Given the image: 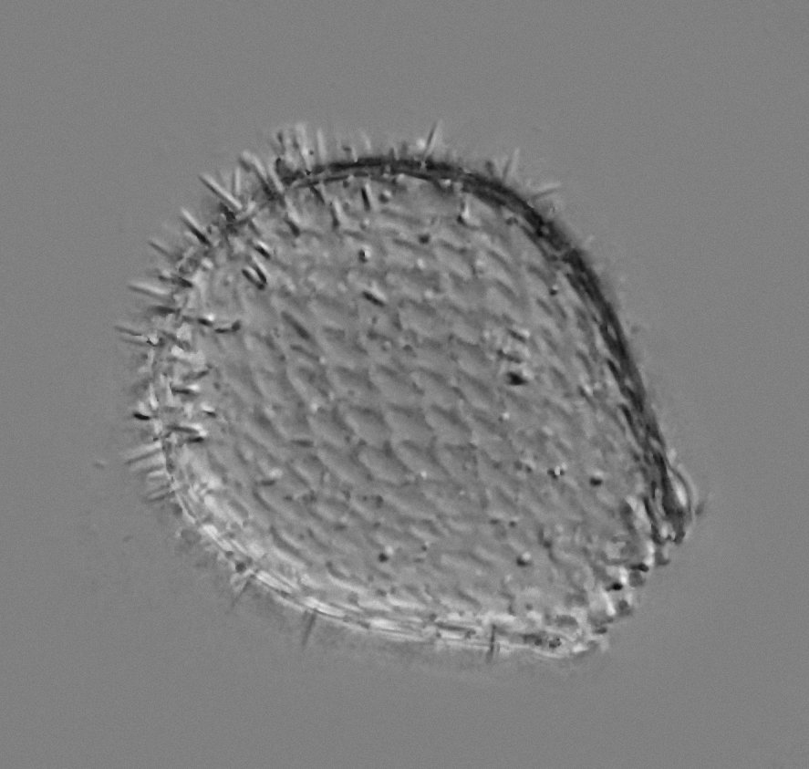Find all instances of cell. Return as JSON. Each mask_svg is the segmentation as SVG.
<instances>
[{
    "label": "cell",
    "mask_w": 809,
    "mask_h": 769,
    "mask_svg": "<svg viewBox=\"0 0 809 769\" xmlns=\"http://www.w3.org/2000/svg\"><path fill=\"white\" fill-rule=\"evenodd\" d=\"M337 409L358 442L367 446H388L391 436L380 409L337 402Z\"/></svg>",
    "instance_id": "cell-2"
},
{
    "label": "cell",
    "mask_w": 809,
    "mask_h": 769,
    "mask_svg": "<svg viewBox=\"0 0 809 769\" xmlns=\"http://www.w3.org/2000/svg\"><path fill=\"white\" fill-rule=\"evenodd\" d=\"M380 410L390 432L391 442H407L429 447L434 444L435 441L422 407L382 405Z\"/></svg>",
    "instance_id": "cell-3"
},
{
    "label": "cell",
    "mask_w": 809,
    "mask_h": 769,
    "mask_svg": "<svg viewBox=\"0 0 809 769\" xmlns=\"http://www.w3.org/2000/svg\"><path fill=\"white\" fill-rule=\"evenodd\" d=\"M374 490L409 519H435L440 515L417 481L399 484L375 482Z\"/></svg>",
    "instance_id": "cell-5"
},
{
    "label": "cell",
    "mask_w": 809,
    "mask_h": 769,
    "mask_svg": "<svg viewBox=\"0 0 809 769\" xmlns=\"http://www.w3.org/2000/svg\"><path fill=\"white\" fill-rule=\"evenodd\" d=\"M417 483L440 515L452 516L458 512L462 499L456 483L449 479Z\"/></svg>",
    "instance_id": "cell-15"
},
{
    "label": "cell",
    "mask_w": 809,
    "mask_h": 769,
    "mask_svg": "<svg viewBox=\"0 0 809 769\" xmlns=\"http://www.w3.org/2000/svg\"><path fill=\"white\" fill-rule=\"evenodd\" d=\"M355 451L374 482L399 484L415 481L403 466L391 444L381 447L358 444Z\"/></svg>",
    "instance_id": "cell-6"
},
{
    "label": "cell",
    "mask_w": 809,
    "mask_h": 769,
    "mask_svg": "<svg viewBox=\"0 0 809 769\" xmlns=\"http://www.w3.org/2000/svg\"><path fill=\"white\" fill-rule=\"evenodd\" d=\"M419 341L406 347L412 369L428 370L451 378L456 367L450 348L441 340L422 338Z\"/></svg>",
    "instance_id": "cell-10"
},
{
    "label": "cell",
    "mask_w": 809,
    "mask_h": 769,
    "mask_svg": "<svg viewBox=\"0 0 809 769\" xmlns=\"http://www.w3.org/2000/svg\"><path fill=\"white\" fill-rule=\"evenodd\" d=\"M368 373L383 405L423 407L421 397L410 372L370 365Z\"/></svg>",
    "instance_id": "cell-4"
},
{
    "label": "cell",
    "mask_w": 809,
    "mask_h": 769,
    "mask_svg": "<svg viewBox=\"0 0 809 769\" xmlns=\"http://www.w3.org/2000/svg\"><path fill=\"white\" fill-rule=\"evenodd\" d=\"M374 336L362 342L370 365L410 372L412 366L405 346L399 345L397 338L372 333Z\"/></svg>",
    "instance_id": "cell-11"
},
{
    "label": "cell",
    "mask_w": 809,
    "mask_h": 769,
    "mask_svg": "<svg viewBox=\"0 0 809 769\" xmlns=\"http://www.w3.org/2000/svg\"><path fill=\"white\" fill-rule=\"evenodd\" d=\"M327 375L337 402L380 409L382 400L368 369L327 366Z\"/></svg>",
    "instance_id": "cell-1"
},
{
    "label": "cell",
    "mask_w": 809,
    "mask_h": 769,
    "mask_svg": "<svg viewBox=\"0 0 809 769\" xmlns=\"http://www.w3.org/2000/svg\"><path fill=\"white\" fill-rule=\"evenodd\" d=\"M410 375L421 397L423 406L460 409L462 399L451 378L419 369H412Z\"/></svg>",
    "instance_id": "cell-7"
},
{
    "label": "cell",
    "mask_w": 809,
    "mask_h": 769,
    "mask_svg": "<svg viewBox=\"0 0 809 769\" xmlns=\"http://www.w3.org/2000/svg\"><path fill=\"white\" fill-rule=\"evenodd\" d=\"M437 518L410 519L408 523V530L419 538L428 550H442L449 546L448 537Z\"/></svg>",
    "instance_id": "cell-16"
},
{
    "label": "cell",
    "mask_w": 809,
    "mask_h": 769,
    "mask_svg": "<svg viewBox=\"0 0 809 769\" xmlns=\"http://www.w3.org/2000/svg\"><path fill=\"white\" fill-rule=\"evenodd\" d=\"M258 577L264 582L270 585L271 587H277V588H284V586L280 582H278L276 579H275L274 577H270L269 575H267L265 573H261Z\"/></svg>",
    "instance_id": "cell-17"
},
{
    "label": "cell",
    "mask_w": 809,
    "mask_h": 769,
    "mask_svg": "<svg viewBox=\"0 0 809 769\" xmlns=\"http://www.w3.org/2000/svg\"><path fill=\"white\" fill-rule=\"evenodd\" d=\"M391 447L415 481L430 482L448 479L432 446L391 442Z\"/></svg>",
    "instance_id": "cell-8"
},
{
    "label": "cell",
    "mask_w": 809,
    "mask_h": 769,
    "mask_svg": "<svg viewBox=\"0 0 809 769\" xmlns=\"http://www.w3.org/2000/svg\"><path fill=\"white\" fill-rule=\"evenodd\" d=\"M321 451L322 458H325L328 465H331L338 475L348 482L355 491H374L375 482L367 472L356 451L353 455L337 452V448L331 446Z\"/></svg>",
    "instance_id": "cell-13"
},
{
    "label": "cell",
    "mask_w": 809,
    "mask_h": 769,
    "mask_svg": "<svg viewBox=\"0 0 809 769\" xmlns=\"http://www.w3.org/2000/svg\"><path fill=\"white\" fill-rule=\"evenodd\" d=\"M353 498L358 514L379 525L408 529L409 518L399 513L377 492H357Z\"/></svg>",
    "instance_id": "cell-12"
},
{
    "label": "cell",
    "mask_w": 809,
    "mask_h": 769,
    "mask_svg": "<svg viewBox=\"0 0 809 769\" xmlns=\"http://www.w3.org/2000/svg\"><path fill=\"white\" fill-rule=\"evenodd\" d=\"M374 538L384 554L420 556L428 553V548L408 529L376 525Z\"/></svg>",
    "instance_id": "cell-14"
},
{
    "label": "cell",
    "mask_w": 809,
    "mask_h": 769,
    "mask_svg": "<svg viewBox=\"0 0 809 769\" xmlns=\"http://www.w3.org/2000/svg\"><path fill=\"white\" fill-rule=\"evenodd\" d=\"M422 410L435 442L445 445L468 443L469 426L461 418L460 409L423 406Z\"/></svg>",
    "instance_id": "cell-9"
}]
</instances>
